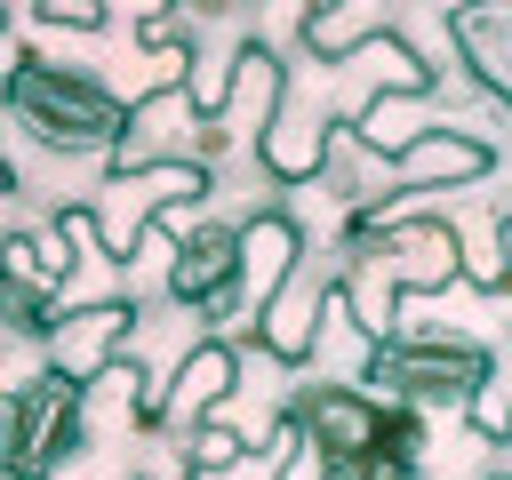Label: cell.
<instances>
[{
    "label": "cell",
    "instance_id": "cell-1",
    "mask_svg": "<svg viewBox=\"0 0 512 480\" xmlns=\"http://www.w3.org/2000/svg\"><path fill=\"white\" fill-rule=\"evenodd\" d=\"M8 112H16V128H32V136L56 144V152H120L136 104H120V96H112L96 72H80V64L16 56V64H8Z\"/></svg>",
    "mask_w": 512,
    "mask_h": 480
},
{
    "label": "cell",
    "instance_id": "cell-2",
    "mask_svg": "<svg viewBox=\"0 0 512 480\" xmlns=\"http://www.w3.org/2000/svg\"><path fill=\"white\" fill-rule=\"evenodd\" d=\"M360 384H376V400H392V408H432V400L472 408L496 384V360L472 336H392V344H368Z\"/></svg>",
    "mask_w": 512,
    "mask_h": 480
},
{
    "label": "cell",
    "instance_id": "cell-3",
    "mask_svg": "<svg viewBox=\"0 0 512 480\" xmlns=\"http://www.w3.org/2000/svg\"><path fill=\"white\" fill-rule=\"evenodd\" d=\"M80 408H88V384L80 376H64V368H48V376H24L16 384V408H8V472H24V480H40L48 464H64V456H80Z\"/></svg>",
    "mask_w": 512,
    "mask_h": 480
},
{
    "label": "cell",
    "instance_id": "cell-4",
    "mask_svg": "<svg viewBox=\"0 0 512 480\" xmlns=\"http://www.w3.org/2000/svg\"><path fill=\"white\" fill-rule=\"evenodd\" d=\"M488 168H496V152H488L480 136H464V128H432V136L400 160L392 192H384L376 208H360V216H400L416 192H432V184H472V176H488Z\"/></svg>",
    "mask_w": 512,
    "mask_h": 480
},
{
    "label": "cell",
    "instance_id": "cell-5",
    "mask_svg": "<svg viewBox=\"0 0 512 480\" xmlns=\"http://www.w3.org/2000/svg\"><path fill=\"white\" fill-rule=\"evenodd\" d=\"M296 248H304V232H296V216H280V208H264L256 224H240V296H248L256 320H264L272 296L296 280Z\"/></svg>",
    "mask_w": 512,
    "mask_h": 480
},
{
    "label": "cell",
    "instance_id": "cell-6",
    "mask_svg": "<svg viewBox=\"0 0 512 480\" xmlns=\"http://www.w3.org/2000/svg\"><path fill=\"white\" fill-rule=\"evenodd\" d=\"M224 288H240V232L232 224H200L168 256V296L176 304H216Z\"/></svg>",
    "mask_w": 512,
    "mask_h": 480
},
{
    "label": "cell",
    "instance_id": "cell-7",
    "mask_svg": "<svg viewBox=\"0 0 512 480\" xmlns=\"http://www.w3.org/2000/svg\"><path fill=\"white\" fill-rule=\"evenodd\" d=\"M320 304H328V288L296 264V280L272 296V312L256 320V352L264 360H280V368H304L312 360V344H320Z\"/></svg>",
    "mask_w": 512,
    "mask_h": 480
},
{
    "label": "cell",
    "instance_id": "cell-8",
    "mask_svg": "<svg viewBox=\"0 0 512 480\" xmlns=\"http://www.w3.org/2000/svg\"><path fill=\"white\" fill-rule=\"evenodd\" d=\"M128 320H136V304H80V312H64V336H56V368L64 376H80V384H96L112 360H120V336H128Z\"/></svg>",
    "mask_w": 512,
    "mask_h": 480
},
{
    "label": "cell",
    "instance_id": "cell-9",
    "mask_svg": "<svg viewBox=\"0 0 512 480\" xmlns=\"http://www.w3.org/2000/svg\"><path fill=\"white\" fill-rule=\"evenodd\" d=\"M240 376V352L224 344V336H200L192 352H184V368H176V384H168V424L192 440L200 424H208V408L224 400V384Z\"/></svg>",
    "mask_w": 512,
    "mask_h": 480
},
{
    "label": "cell",
    "instance_id": "cell-10",
    "mask_svg": "<svg viewBox=\"0 0 512 480\" xmlns=\"http://www.w3.org/2000/svg\"><path fill=\"white\" fill-rule=\"evenodd\" d=\"M448 40L472 64V80L512 104V8H448Z\"/></svg>",
    "mask_w": 512,
    "mask_h": 480
},
{
    "label": "cell",
    "instance_id": "cell-11",
    "mask_svg": "<svg viewBox=\"0 0 512 480\" xmlns=\"http://www.w3.org/2000/svg\"><path fill=\"white\" fill-rule=\"evenodd\" d=\"M296 32L328 72H344L352 56H368L392 32V16H384V0H360V8H312V16H296Z\"/></svg>",
    "mask_w": 512,
    "mask_h": 480
},
{
    "label": "cell",
    "instance_id": "cell-12",
    "mask_svg": "<svg viewBox=\"0 0 512 480\" xmlns=\"http://www.w3.org/2000/svg\"><path fill=\"white\" fill-rule=\"evenodd\" d=\"M240 456H248V440H240V432H224V424H200V432L184 440V472H192V480H224Z\"/></svg>",
    "mask_w": 512,
    "mask_h": 480
},
{
    "label": "cell",
    "instance_id": "cell-13",
    "mask_svg": "<svg viewBox=\"0 0 512 480\" xmlns=\"http://www.w3.org/2000/svg\"><path fill=\"white\" fill-rule=\"evenodd\" d=\"M40 24H72V32H104V24H112V8H96V0H40Z\"/></svg>",
    "mask_w": 512,
    "mask_h": 480
},
{
    "label": "cell",
    "instance_id": "cell-14",
    "mask_svg": "<svg viewBox=\"0 0 512 480\" xmlns=\"http://www.w3.org/2000/svg\"><path fill=\"white\" fill-rule=\"evenodd\" d=\"M472 424H480V440H512V392L488 384V392L472 400Z\"/></svg>",
    "mask_w": 512,
    "mask_h": 480
},
{
    "label": "cell",
    "instance_id": "cell-15",
    "mask_svg": "<svg viewBox=\"0 0 512 480\" xmlns=\"http://www.w3.org/2000/svg\"><path fill=\"white\" fill-rule=\"evenodd\" d=\"M496 248H504V256H512V216H504V224H496ZM504 280H512V264H504Z\"/></svg>",
    "mask_w": 512,
    "mask_h": 480
},
{
    "label": "cell",
    "instance_id": "cell-16",
    "mask_svg": "<svg viewBox=\"0 0 512 480\" xmlns=\"http://www.w3.org/2000/svg\"><path fill=\"white\" fill-rule=\"evenodd\" d=\"M8 480H24V472H8Z\"/></svg>",
    "mask_w": 512,
    "mask_h": 480
},
{
    "label": "cell",
    "instance_id": "cell-17",
    "mask_svg": "<svg viewBox=\"0 0 512 480\" xmlns=\"http://www.w3.org/2000/svg\"><path fill=\"white\" fill-rule=\"evenodd\" d=\"M184 480H192V472H184Z\"/></svg>",
    "mask_w": 512,
    "mask_h": 480
}]
</instances>
